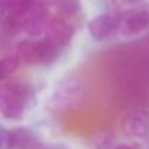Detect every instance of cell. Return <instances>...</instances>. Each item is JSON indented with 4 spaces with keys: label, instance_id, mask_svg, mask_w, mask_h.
Masks as SVG:
<instances>
[{
    "label": "cell",
    "instance_id": "cell-18",
    "mask_svg": "<svg viewBox=\"0 0 149 149\" xmlns=\"http://www.w3.org/2000/svg\"><path fill=\"white\" fill-rule=\"evenodd\" d=\"M127 3H137V2H140V0H126Z\"/></svg>",
    "mask_w": 149,
    "mask_h": 149
},
{
    "label": "cell",
    "instance_id": "cell-9",
    "mask_svg": "<svg viewBox=\"0 0 149 149\" xmlns=\"http://www.w3.org/2000/svg\"><path fill=\"white\" fill-rule=\"evenodd\" d=\"M12 132V139H13V149H35L37 139L35 134L25 127H18L10 130Z\"/></svg>",
    "mask_w": 149,
    "mask_h": 149
},
{
    "label": "cell",
    "instance_id": "cell-14",
    "mask_svg": "<svg viewBox=\"0 0 149 149\" xmlns=\"http://www.w3.org/2000/svg\"><path fill=\"white\" fill-rule=\"evenodd\" d=\"M114 149H142L137 143H118L114 146Z\"/></svg>",
    "mask_w": 149,
    "mask_h": 149
},
{
    "label": "cell",
    "instance_id": "cell-15",
    "mask_svg": "<svg viewBox=\"0 0 149 149\" xmlns=\"http://www.w3.org/2000/svg\"><path fill=\"white\" fill-rule=\"evenodd\" d=\"M9 76V73H8V69H6V64L3 61V58L0 60V82H2L3 79H6Z\"/></svg>",
    "mask_w": 149,
    "mask_h": 149
},
{
    "label": "cell",
    "instance_id": "cell-1",
    "mask_svg": "<svg viewBox=\"0 0 149 149\" xmlns=\"http://www.w3.org/2000/svg\"><path fill=\"white\" fill-rule=\"evenodd\" d=\"M32 98L34 89L28 84L9 85L0 89V113L6 120L21 121Z\"/></svg>",
    "mask_w": 149,
    "mask_h": 149
},
{
    "label": "cell",
    "instance_id": "cell-7",
    "mask_svg": "<svg viewBox=\"0 0 149 149\" xmlns=\"http://www.w3.org/2000/svg\"><path fill=\"white\" fill-rule=\"evenodd\" d=\"M47 37L53 44H56L58 48L61 47H66L70 44L72 38H73V26L64 21V19H51L48 26H47V31H45Z\"/></svg>",
    "mask_w": 149,
    "mask_h": 149
},
{
    "label": "cell",
    "instance_id": "cell-3",
    "mask_svg": "<svg viewBox=\"0 0 149 149\" xmlns=\"http://www.w3.org/2000/svg\"><path fill=\"white\" fill-rule=\"evenodd\" d=\"M120 13H102L88 22V32L95 41H105L120 26Z\"/></svg>",
    "mask_w": 149,
    "mask_h": 149
},
{
    "label": "cell",
    "instance_id": "cell-4",
    "mask_svg": "<svg viewBox=\"0 0 149 149\" xmlns=\"http://www.w3.org/2000/svg\"><path fill=\"white\" fill-rule=\"evenodd\" d=\"M121 130L132 137H146L149 134V113L145 110H133L121 118Z\"/></svg>",
    "mask_w": 149,
    "mask_h": 149
},
{
    "label": "cell",
    "instance_id": "cell-5",
    "mask_svg": "<svg viewBox=\"0 0 149 149\" xmlns=\"http://www.w3.org/2000/svg\"><path fill=\"white\" fill-rule=\"evenodd\" d=\"M118 29L124 35H139L149 29V10L134 9L121 15Z\"/></svg>",
    "mask_w": 149,
    "mask_h": 149
},
{
    "label": "cell",
    "instance_id": "cell-11",
    "mask_svg": "<svg viewBox=\"0 0 149 149\" xmlns=\"http://www.w3.org/2000/svg\"><path fill=\"white\" fill-rule=\"evenodd\" d=\"M56 6H57V12H58L60 18L64 21L74 18L82 10L81 0H57Z\"/></svg>",
    "mask_w": 149,
    "mask_h": 149
},
{
    "label": "cell",
    "instance_id": "cell-10",
    "mask_svg": "<svg viewBox=\"0 0 149 149\" xmlns=\"http://www.w3.org/2000/svg\"><path fill=\"white\" fill-rule=\"evenodd\" d=\"M58 51L60 48L56 44H53L48 38L40 40L38 41V63L44 66H51L58 58Z\"/></svg>",
    "mask_w": 149,
    "mask_h": 149
},
{
    "label": "cell",
    "instance_id": "cell-17",
    "mask_svg": "<svg viewBox=\"0 0 149 149\" xmlns=\"http://www.w3.org/2000/svg\"><path fill=\"white\" fill-rule=\"evenodd\" d=\"M3 16H5V9L0 6V22H2V19H3Z\"/></svg>",
    "mask_w": 149,
    "mask_h": 149
},
{
    "label": "cell",
    "instance_id": "cell-12",
    "mask_svg": "<svg viewBox=\"0 0 149 149\" xmlns=\"http://www.w3.org/2000/svg\"><path fill=\"white\" fill-rule=\"evenodd\" d=\"M116 146V134L108 130H100L91 140V149H114Z\"/></svg>",
    "mask_w": 149,
    "mask_h": 149
},
{
    "label": "cell",
    "instance_id": "cell-2",
    "mask_svg": "<svg viewBox=\"0 0 149 149\" xmlns=\"http://www.w3.org/2000/svg\"><path fill=\"white\" fill-rule=\"evenodd\" d=\"M85 97L86 86L84 81L79 78H64L54 86L48 98V108L53 111L72 110L81 105Z\"/></svg>",
    "mask_w": 149,
    "mask_h": 149
},
{
    "label": "cell",
    "instance_id": "cell-16",
    "mask_svg": "<svg viewBox=\"0 0 149 149\" xmlns=\"http://www.w3.org/2000/svg\"><path fill=\"white\" fill-rule=\"evenodd\" d=\"M35 149H69L61 145H37Z\"/></svg>",
    "mask_w": 149,
    "mask_h": 149
},
{
    "label": "cell",
    "instance_id": "cell-13",
    "mask_svg": "<svg viewBox=\"0 0 149 149\" xmlns=\"http://www.w3.org/2000/svg\"><path fill=\"white\" fill-rule=\"evenodd\" d=\"M0 149H13L12 132L0 126Z\"/></svg>",
    "mask_w": 149,
    "mask_h": 149
},
{
    "label": "cell",
    "instance_id": "cell-8",
    "mask_svg": "<svg viewBox=\"0 0 149 149\" xmlns=\"http://www.w3.org/2000/svg\"><path fill=\"white\" fill-rule=\"evenodd\" d=\"M16 56L21 61L28 64L38 63V41L24 40L16 45Z\"/></svg>",
    "mask_w": 149,
    "mask_h": 149
},
{
    "label": "cell",
    "instance_id": "cell-6",
    "mask_svg": "<svg viewBox=\"0 0 149 149\" xmlns=\"http://www.w3.org/2000/svg\"><path fill=\"white\" fill-rule=\"evenodd\" d=\"M50 21L51 18H50L48 8L44 5H34L24 18V29L29 35L37 37L47 31Z\"/></svg>",
    "mask_w": 149,
    "mask_h": 149
},
{
    "label": "cell",
    "instance_id": "cell-19",
    "mask_svg": "<svg viewBox=\"0 0 149 149\" xmlns=\"http://www.w3.org/2000/svg\"><path fill=\"white\" fill-rule=\"evenodd\" d=\"M146 148H148V149H149V134H148V136H146Z\"/></svg>",
    "mask_w": 149,
    "mask_h": 149
}]
</instances>
